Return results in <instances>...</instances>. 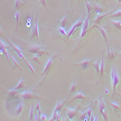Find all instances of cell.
<instances>
[{"mask_svg":"<svg viewBox=\"0 0 121 121\" xmlns=\"http://www.w3.org/2000/svg\"><path fill=\"white\" fill-rule=\"evenodd\" d=\"M89 18H90V15H89V16H87L86 18V19L84 20V22L82 25V28H81V34L80 38L82 39L83 37H84L86 36V33H87V29L89 28Z\"/></svg>","mask_w":121,"mask_h":121,"instance_id":"obj_5","label":"cell"},{"mask_svg":"<svg viewBox=\"0 0 121 121\" xmlns=\"http://www.w3.org/2000/svg\"><path fill=\"white\" fill-rule=\"evenodd\" d=\"M78 88V83H76L75 80H73L72 84H71V87H70V94H72L73 92H74Z\"/></svg>","mask_w":121,"mask_h":121,"instance_id":"obj_23","label":"cell"},{"mask_svg":"<svg viewBox=\"0 0 121 121\" xmlns=\"http://www.w3.org/2000/svg\"><path fill=\"white\" fill-rule=\"evenodd\" d=\"M35 109H36V111H35L36 112H35V114H37L38 112L41 110V109H40V103H39V102H38V103L36 104V108H35Z\"/></svg>","mask_w":121,"mask_h":121,"instance_id":"obj_35","label":"cell"},{"mask_svg":"<svg viewBox=\"0 0 121 121\" xmlns=\"http://www.w3.org/2000/svg\"><path fill=\"white\" fill-rule=\"evenodd\" d=\"M108 49V57L109 59H114L115 57V54H114V50L112 48H109V47L107 48Z\"/></svg>","mask_w":121,"mask_h":121,"instance_id":"obj_22","label":"cell"},{"mask_svg":"<svg viewBox=\"0 0 121 121\" xmlns=\"http://www.w3.org/2000/svg\"><path fill=\"white\" fill-rule=\"evenodd\" d=\"M31 39L33 38H36L37 41L39 44V28H38V16H37V13H36V21H35V24H34V26L32 28V31H31Z\"/></svg>","mask_w":121,"mask_h":121,"instance_id":"obj_4","label":"cell"},{"mask_svg":"<svg viewBox=\"0 0 121 121\" xmlns=\"http://www.w3.org/2000/svg\"><path fill=\"white\" fill-rule=\"evenodd\" d=\"M111 77H112V90H113V95H114L115 89L120 82V78H119L118 73L114 67L112 69Z\"/></svg>","mask_w":121,"mask_h":121,"instance_id":"obj_2","label":"cell"},{"mask_svg":"<svg viewBox=\"0 0 121 121\" xmlns=\"http://www.w3.org/2000/svg\"><path fill=\"white\" fill-rule=\"evenodd\" d=\"M115 10H113V11H110V12H107V13H105V14H101V15H99L96 18H95V20H94V23L96 24V25H99V24H100L101 23V21H102V20L105 18V17H107V15H111L112 12H113Z\"/></svg>","mask_w":121,"mask_h":121,"instance_id":"obj_8","label":"cell"},{"mask_svg":"<svg viewBox=\"0 0 121 121\" xmlns=\"http://www.w3.org/2000/svg\"><path fill=\"white\" fill-rule=\"evenodd\" d=\"M86 1H87V0H86Z\"/></svg>","mask_w":121,"mask_h":121,"instance_id":"obj_43","label":"cell"},{"mask_svg":"<svg viewBox=\"0 0 121 121\" xmlns=\"http://www.w3.org/2000/svg\"><path fill=\"white\" fill-rule=\"evenodd\" d=\"M39 57L37 55H36L35 56H33V58H32V59H33V60H34V61H36V62H37L39 64H40V60H39Z\"/></svg>","mask_w":121,"mask_h":121,"instance_id":"obj_36","label":"cell"},{"mask_svg":"<svg viewBox=\"0 0 121 121\" xmlns=\"http://www.w3.org/2000/svg\"><path fill=\"white\" fill-rule=\"evenodd\" d=\"M57 56H58V55H54L53 57H51L49 58V59L48 60L47 64L46 66H45V69H44V73H43V74H42L43 75H44L45 74L49 73V71L51 70V67H52V64H53L54 60H55V59Z\"/></svg>","mask_w":121,"mask_h":121,"instance_id":"obj_7","label":"cell"},{"mask_svg":"<svg viewBox=\"0 0 121 121\" xmlns=\"http://www.w3.org/2000/svg\"><path fill=\"white\" fill-rule=\"evenodd\" d=\"M47 120L46 115H41V120Z\"/></svg>","mask_w":121,"mask_h":121,"instance_id":"obj_38","label":"cell"},{"mask_svg":"<svg viewBox=\"0 0 121 121\" xmlns=\"http://www.w3.org/2000/svg\"><path fill=\"white\" fill-rule=\"evenodd\" d=\"M86 8H87V10H88L89 14L91 12V10H92V9H93V7H92V6L91 5V4H90V3H89L87 1H86Z\"/></svg>","mask_w":121,"mask_h":121,"instance_id":"obj_31","label":"cell"},{"mask_svg":"<svg viewBox=\"0 0 121 121\" xmlns=\"http://www.w3.org/2000/svg\"><path fill=\"white\" fill-rule=\"evenodd\" d=\"M20 97L25 99H43V98L40 97L39 96H37V95L33 94V93L30 92V91H24L20 94Z\"/></svg>","mask_w":121,"mask_h":121,"instance_id":"obj_6","label":"cell"},{"mask_svg":"<svg viewBox=\"0 0 121 121\" xmlns=\"http://www.w3.org/2000/svg\"><path fill=\"white\" fill-rule=\"evenodd\" d=\"M101 61V59H99L98 60H97L96 62H93L92 64L91 65L92 67H94L95 69H96V70H97V75H99L100 74V62Z\"/></svg>","mask_w":121,"mask_h":121,"instance_id":"obj_12","label":"cell"},{"mask_svg":"<svg viewBox=\"0 0 121 121\" xmlns=\"http://www.w3.org/2000/svg\"><path fill=\"white\" fill-rule=\"evenodd\" d=\"M67 23H68V20H67V12L65 14V16L63 18V19L59 22V26L65 28L67 25Z\"/></svg>","mask_w":121,"mask_h":121,"instance_id":"obj_17","label":"cell"},{"mask_svg":"<svg viewBox=\"0 0 121 121\" xmlns=\"http://www.w3.org/2000/svg\"><path fill=\"white\" fill-rule=\"evenodd\" d=\"M83 22H84V20L83 19V18H81L79 19L78 21H77V22L73 25V27L71 28V29H70V31H69L68 33H67V36L66 41H67L68 39H70V37L73 35V33L75 32V31L78 28H79V27L82 26V25H83Z\"/></svg>","mask_w":121,"mask_h":121,"instance_id":"obj_3","label":"cell"},{"mask_svg":"<svg viewBox=\"0 0 121 121\" xmlns=\"http://www.w3.org/2000/svg\"><path fill=\"white\" fill-rule=\"evenodd\" d=\"M86 114H87V115L89 116V117H91V115H92V109L91 107H89L87 111H86Z\"/></svg>","mask_w":121,"mask_h":121,"instance_id":"obj_34","label":"cell"},{"mask_svg":"<svg viewBox=\"0 0 121 121\" xmlns=\"http://www.w3.org/2000/svg\"><path fill=\"white\" fill-rule=\"evenodd\" d=\"M65 101H61V100H59L58 102L57 103V105H56L55 109L57 112H59L60 111H61V109H62V107H63V105H64V104H65Z\"/></svg>","mask_w":121,"mask_h":121,"instance_id":"obj_16","label":"cell"},{"mask_svg":"<svg viewBox=\"0 0 121 121\" xmlns=\"http://www.w3.org/2000/svg\"><path fill=\"white\" fill-rule=\"evenodd\" d=\"M117 2H118L119 4H120V5H121V0H117Z\"/></svg>","mask_w":121,"mask_h":121,"instance_id":"obj_39","label":"cell"},{"mask_svg":"<svg viewBox=\"0 0 121 121\" xmlns=\"http://www.w3.org/2000/svg\"><path fill=\"white\" fill-rule=\"evenodd\" d=\"M25 4L24 1H22V0H15V9L18 10L20 8Z\"/></svg>","mask_w":121,"mask_h":121,"instance_id":"obj_21","label":"cell"},{"mask_svg":"<svg viewBox=\"0 0 121 121\" xmlns=\"http://www.w3.org/2000/svg\"><path fill=\"white\" fill-rule=\"evenodd\" d=\"M109 104L112 106H113L115 109H117V110H120L121 109L120 107L117 105V104H115V103H113V102H109Z\"/></svg>","mask_w":121,"mask_h":121,"instance_id":"obj_32","label":"cell"},{"mask_svg":"<svg viewBox=\"0 0 121 121\" xmlns=\"http://www.w3.org/2000/svg\"><path fill=\"white\" fill-rule=\"evenodd\" d=\"M93 28H98V29L100 31V32H101V35L103 36V38L105 39V41L106 43H107V48H108V47H109V44H108V42H109V38H108V36H107V33H106V31H105V28H102V27L99 26V25H96V24H95V25H94Z\"/></svg>","mask_w":121,"mask_h":121,"instance_id":"obj_9","label":"cell"},{"mask_svg":"<svg viewBox=\"0 0 121 121\" xmlns=\"http://www.w3.org/2000/svg\"><path fill=\"white\" fill-rule=\"evenodd\" d=\"M10 59H11V62L16 66V67H20V70H22V69H23V67L18 63V62H17V61H16V59L14 58V57H12L11 55H10Z\"/></svg>","mask_w":121,"mask_h":121,"instance_id":"obj_27","label":"cell"},{"mask_svg":"<svg viewBox=\"0 0 121 121\" xmlns=\"http://www.w3.org/2000/svg\"><path fill=\"white\" fill-rule=\"evenodd\" d=\"M59 114H58V112L55 109L54 112H53V115L52 116H51V117L49 120V121H52V120H57V117H59Z\"/></svg>","mask_w":121,"mask_h":121,"instance_id":"obj_28","label":"cell"},{"mask_svg":"<svg viewBox=\"0 0 121 121\" xmlns=\"http://www.w3.org/2000/svg\"><path fill=\"white\" fill-rule=\"evenodd\" d=\"M43 48H44V47H42L41 46H34V47L29 49V52L33 53V54H37L39 51Z\"/></svg>","mask_w":121,"mask_h":121,"instance_id":"obj_15","label":"cell"},{"mask_svg":"<svg viewBox=\"0 0 121 121\" xmlns=\"http://www.w3.org/2000/svg\"><path fill=\"white\" fill-rule=\"evenodd\" d=\"M40 2L42 4V5H43V6H44V7L46 8V10H47V11H49V10H48V7H47V4H46V1H45V0H41Z\"/></svg>","mask_w":121,"mask_h":121,"instance_id":"obj_37","label":"cell"},{"mask_svg":"<svg viewBox=\"0 0 121 121\" xmlns=\"http://www.w3.org/2000/svg\"><path fill=\"white\" fill-rule=\"evenodd\" d=\"M108 18H121V10H117V12L112 13L109 16L107 17Z\"/></svg>","mask_w":121,"mask_h":121,"instance_id":"obj_19","label":"cell"},{"mask_svg":"<svg viewBox=\"0 0 121 121\" xmlns=\"http://www.w3.org/2000/svg\"><path fill=\"white\" fill-rule=\"evenodd\" d=\"M23 103L19 104L18 108L16 109V111H15V112H16V117H18L19 116V115L20 114V112L23 110Z\"/></svg>","mask_w":121,"mask_h":121,"instance_id":"obj_25","label":"cell"},{"mask_svg":"<svg viewBox=\"0 0 121 121\" xmlns=\"http://www.w3.org/2000/svg\"><path fill=\"white\" fill-rule=\"evenodd\" d=\"M30 120H33V116L35 115V114H33V105H32L31 109V113H30Z\"/></svg>","mask_w":121,"mask_h":121,"instance_id":"obj_33","label":"cell"},{"mask_svg":"<svg viewBox=\"0 0 121 121\" xmlns=\"http://www.w3.org/2000/svg\"><path fill=\"white\" fill-rule=\"evenodd\" d=\"M36 55H37L39 57H41V56H44V55H49V53L48 52V51H46V49L45 48H43V49H41L39 52L37 53V54H36Z\"/></svg>","mask_w":121,"mask_h":121,"instance_id":"obj_26","label":"cell"},{"mask_svg":"<svg viewBox=\"0 0 121 121\" xmlns=\"http://www.w3.org/2000/svg\"><path fill=\"white\" fill-rule=\"evenodd\" d=\"M20 12H17L15 14V18H16V22H17V26L20 24V22H19V19H20Z\"/></svg>","mask_w":121,"mask_h":121,"instance_id":"obj_30","label":"cell"},{"mask_svg":"<svg viewBox=\"0 0 121 121\" xmlns=\"http://www.w3.org/2000/svg\"><path fill=\"white\" fill-rule=\"evenodd\" d=\"M71 1H73V0H71Z\"/></svg>","mask_w":121,"mask_h":121,"instance_id":"obj_42","label":"cell"},{"mask_svg":"<svg viewBox=\"0 0 121 121\" xmlns=\"http://www.w3.org/2000/svg\"><path fill=\"white\" fill-rule=\"evenodd\" d=\"M120 57H121V52H120Z\"/></svg>","mask_w":121,"mask_h":121,"instance_id":"obj_40","label":"cell"},{"mask_svg":"<svg viewBox=\"0 0 121 121\" xmlns=\"http://www.w3.org/2000/svg\"><path fill=\"white\" fill-rule=\"evenodd\" d=\"M97 1H99V0H97Z\"/></svg>","mask_w":121,"mask_h":121,"instance_id":"obj_41","label":"cell"},{"mask_svg":"<svg viewBox=\"0 0 121 121\" xmlns=\"http://www.w3.org/2000/svg\"><path fill=\"white\" fill-rule=\"evenodd\" d=\"M104 67H105V63H104V51L102 52V58H101V61L100 64V74L101 78H103V73H104Z\"/></svg>","mask_w":121,"mask_h":121,"instance_id":"obj_20","label":"cell"},{"mask_svg":"<svg viewBox=\"0 0 121 121\" xmlns=\"http://www.w3.org/2000/svg\"><path fill=\"white\" fill-rule=\"evenodd\" d=\"M93 62H94L93 60H85V61H83L80 63H75V65L77 66H79L83 70H86L89 67V66H90L92 64Z\"/></svg>","mask_w":121,"mask_h":121,"instance_id":"obj_10","label":"cell"},{"mask_svg":"<svg viewBox=\"0 0 121 121\" xmlns=\"http://www.w3.org/2000/svg\"><path fill=\"white\" fill-rule=\"evenodd\" d=\"M0 44H1V50H2V52L5 55L7 59H8V62H10V64H11L12 62H11L10 57V55H9V53H8V51L7 50V46L5 45V44H4V43L2 40H1V41H0Z\"/></svg>","mask_w":121,"mask_h":121,"instance_id":"obj_11","label":"cell"},{"mask_svg":"<svg viewBox=\"0 0 121 121\" xmlns=\"http://www.w3.org/2000/svg\"><path fill=\"white\" fill-rule=\"evenodd\" d=\"M25 86V78H23L21 81L18 83V85L16 86V87L15 88V90H19L22 88H23Z\"/></svg>","mask_w":121,"mask_h":121,"instance_id":"obj_18","label":"cell"},{"mask_svg":"<svg viewBox=\"0 0 121 121\" xmlns=\"http://www.w3.org/2000/svg\"><path fill=\"white\" fill-rule=\"evenodd\" d=\"M111 23L117 29L121 30V21L120 20H112Z\"/></svg>","mask_w":121,"mask_h":121,"instance_id":"obj_24","label":"cell"},{"mask_svg":"<svg viewBox=\"0 0 121 121\" xmlns=\"http://www.w3.org/2000/svg\"><path fill=\"white\" fill-rule=\"evenodd\" d=\"M76 114H77V109H67V115L69 119L73 120V117L76 115Z\"/></svg>","mask_w":121,"mask_h":121,"instance_id":"obj_13","label":"cell"},{"mask_svg":"<svg viewBox=\"0 0 121 121\" xmlns=\"http://www.w3.org/2000/svg\"><path fill=\"white\" fill-rule=\"evenodd\" d=\"M58 31L59 32V33H61L62 35H64V36H67V33H66V31H65V28H62V27H59L58 28Z\"/></svg>","mask_w":121,"mask_h":121,"instance_id":"obj_29","label":"cell"},{"mask_svg":"<svg viewBox=\"0 0 121 121\" xmlns=\"http://www.w3.org/2000/svg\"><path fill=\"white\" fill-rule=\"evenodd\" d=\"M99 109L100 113L103 116L104 119H105V120H109V117H108L107 109V107L105 105V101H104V99L101 96H100V99H99Z\"/></svg>","mask_w":121,"mask_h":121,"instance_id":"obj_1","label":"cell"},{"mask_svg":"<svg viewBox=\"0 0 121 121\" xmlns=\"http://www.w3.org/2000/svg\"><path fill=\"white\" fill-rule=\"evenodd\" d=\"M78 99H81L86 100V97L85 96V95H84L82 92L77 93V94H75L74 95V96H73V98L70 100V102H71V101H73L74 100Z\"/></svg>","mask_w":121,"mask_h":121,"instance_id":"obj_14","label":"cell"}]
</instances>
